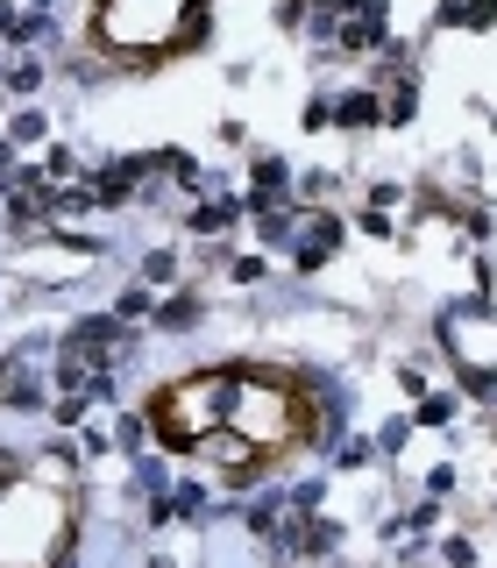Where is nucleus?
I'll list each match as a JSON object with an SVG mask.
<instances>
[{
    "mask_svg": "<svg viewBox=\"0 0 497 568\" xmlns=\"http://www.w3.org/2000/svg\"><path fill=\"white\" fill-rule=\"evenodd\" d=\"M93 36L122 57H171V50H200L214 36L206 0H100Z\"/></svg>",
    "mask_w": 497,
    "mask_h": 568,
    "instance_id": "nucleus-1",
    "label": "nucleus"
},
{
    "mask_svg": "<svg viewBox=\"0 0 497 568\" xmlns=\"http://www.w3.org/2000/svg\"><path fill=\"white\" fill-rule=\"evenodd\" d=\"M341 242H349V220H341L335 206H306V214H298V242H292V263H298V277L327 271Z\"/></svg>",
    "mask_w": 497,
    "mask_h": 568,
    "instance_id": "nucleus-2",
    "label": "nucleus"
},
{
    "mask_svg": "<svg viewBox=\"0 0 497 568\" xmlns=\"http://www.w3.org/2000/svg\"><path fill=\"white\" fill-rule=\"evenodd\" d=\"M335 128H349V136L384 128V93H376V86H349V93H335Z\"/></svg>",
    "mask_w": 497,
    "mask_h": 568,
    "instance_id": "nucleus-3",
    "label": "nucleus"
},
{
    "mask_svg": "<svg viewBox=\"0 0 497 568\" xmlns=\"http://www.w3.org/2000/svg\"><path fill=\"white\" fill-rule=\"evenodd\" d=\"M235 220H249V206H242V192H221V200H200L185 214V235H206V242H214V235H228Z\"/></svg>",
    "mask_w": 497,
    "mask_h": 568,
    "instance_id": "nucleus-4",
    "label": "nucleus"
},
{
    "mask_svg": "<svg viewBox=\"0 0 497 568\" xmlns=\"http://www.w3.org/2000/svg\"><path fill=\"white\" fill-rule=\"evenodd\" d=\"M43 79H50V65H43L36 50H8V57H0V93L29 100V93H43Z\"/></svg>",
    "mask_w": 497,
    "mask_h": 568,
    "instance_id": "nucleus-5",
    "label": "nucleus"
},
{
    "mask_svg": "<svg viewBox=\"0 0 497 568\" xmlns=\"http://www.w3.org/2000/svg\"><path fill=\"white\" fill-rule=\"evenodd\" d=\"M200 320H206V298L200 292H171V298H157V313H149L157 334H185V327H200Z\"/></svg>",
    "mask_w": 497,
    "mask_h": 568,
    "instance_id": "nucleus-6",
    "label": "nucleus"
},
{
    "mask_svg": "<svg viewBox=\"0 0 497 568\" xmlns=\"http://www.w3.org/2000/svg\"><path fill=\"white\" fill-rule=\"evenodd\" d=\"M419 122V71H398L384 86V128H413Z\"/></svg>",
    "mask_w": 497,
    "mask_h": 568,
    "instance_id": "nucleus-7",
    "label": "nucleus"
},
{
    "mask_svg": "<svg viewBox=\"0 0 497 568\" xmlns=\"http://www.w3.org/2000/svg\"><path fill=\"white\" fill-rule=\"evenodd\" d=\"M171 490V469H163V455H135V469H128V498H163Z\"/></svg>",
    "mask_w": 497,
    "mask_h": 568,
    "instance_id": "nucleus-8",
    "label": "nucleus"
},
{
    "mask_svg": "<svg viewBox=\"0 0 497 568\" xmlns=\"http://www.w3.org/2000/svg\"><path fill=\"white\" fill-rule=\"evenodd\" d=\"M0 136H8L14 149H36V143H50V114H43V107H14Z\"/></svg>",
    "mask_w": 497,
    "mask_h": 568,
    "instance_id": "nucleus-9",
    "label": "nucleus"
},
{
    "mask_svg": "<svg viewBox=\"0 0 497 568\" xmlns=\"http://www.w3.org/2000/svg\"><path fill=\"white\" fill-rule=\"evenodd\" d=\"M135 277H143L149 292H171L178 284V249H143V257H135Z\"/></svg>",
    "mask_w": 497,
    "mask_h": 568,
    "instance_id": "nucleus-10",
    "label": "nucleus"
},
{
    "mask_svg": "<svg viewBox=\"0 0 497 568\" xmlns=\"http://www.w3.org/2000/svg\"><path fill=\"white\" fill-rule=\"evenodd\" d=\"M376 462H384V455H376V433H349V441L335 447V469H341V476H355V469H376Z\"/></svg>",
    "mask_w": 497,
    "mask_h": 568,
    "instance_id": "nucleus-11",
    "label": "nucleus"
},
{
    "mask_svg": "<svg viewBox=\"0 0 497 568\" xmlns=\"http://www.w3.org/2000/svg\"><path fill=\"white\" fill-rule=\"evenodd\" d=\"M149 313H157V292H149V284L143 277H135V284H122V292H114V320H149Z\"/></svg>",
    "mask_w": 497,
    "mask_h": 568,
    "instance_id": "nucleus-12",
    "label": "nucleus"
},
{
    "mask_svg": "<svg viewBox=\"0 0 497 568\" xmlns=\"http://www.w3.org/2000/svg\"><path fill=\"white\" fill-rule=\"evenodd\" d=\"M455 412H462L455 391H427V398H413V427H448Z\"/></svg>",
    "mask_w": 497,
    "mask_h": 568,
    "instance_id": "nucleus-13",
    "label": "nucleus"
},
{
    "mask_svg": "<svg viewBox=\"0 0 497 568\" xmlns=\"http://www.w3.org/2000/svg\"><path fill=\"white\" fill-rule=\"evenodd\" d=\"M284 504H292L298 519H313V512H327V476H298L292 490H284Z\"/></svg>",
    "mask_w": 497,
    "mask_h": 568,
    "instance_id": "nucleus-14",
    "label": "nucleus"
},
{
    "mask_svg": "<svg viewBox=\"0 0 497 568\" xmlns=\"http://www.w3.org/2000/svg\"><path fill=\"white\" fill-rule=\"evenodd\" d=\"M413 412H398V420H384V427H376V455H384V462H398L405 455V447H413Z\"/></svg>",
    "mask_w": 497,
    "mask_h": 568,
    "instance_id": "nucleus-15",
    "label": "nucleus"
},
{
    "mask_svg": "<svg viewBox=\"0 0 497 568\" xmlns=\"http://www.w3.org/2000/svg\"><path fill=\"white\" fill-rule=\"evenodd\" d=\"M114 447H122V455L135 462L149 447V412H122V420H114Z\"/></svg>",
    "mask_w": 497,
    "mask_h": 568,
    "instance_id": "nucleus-16",
    "label": "nucleus"
},
{
    "mask_svg": "<svg viewBox=\"0 0 497 568\" xmlns=\"http://www.w3.org/2000/svg\"><path fill=\"white\" fill-rule=\"evenodd\" d=\"M298 128H306V136H320V128H335V93H313L306 107H298Z\"/></svg>",
    "mask_w": 497,
    "mask_h": 568,
    "instance_id": "nucleus-17",
    "label": "nucleus"
},
{
    "mask_svg": "<svg viewBox=\"0 0 497 568\" xmlns=\"http://www.w3.org/2000/svg\"><path fill=\"white\" fill-rule=\"evenodd\" d=\"M441 561H448V568H476V541H470V533H448V541H441Z\"/></svg>",
    "mask_w": 497,
    "mask_h": 568,
    "instance_id": "nucleus-18",
    "label": "nucleus"
},
{
    "mask_svg": "<svg viewBox=\"0 0 497 568\" xmlns=\"http://www.w3.org/2000/svg\"><path fill=\"white\" fill-rule=\"evenodd\" d=\"M228 277L249 292V284H263V277H270V263H263V257H228Z\"/></svg>",
    "mask_w": 497,
    "mask_h": 568,
    "instance_id": "nucleus-19",
    "label": "nucleus"
},
{
    "mask_svg": "<svg viewBox=\"0 0 497 568\" xmlns=\"http://www.w3.org/2000/svg\"><path fill=\"white\" fill-rule=\"evenodd\" d=\"M355 228H363L370 242H398V228H391V214H376V206H363V214H355Z\"/></svg>",
    "mask_w": 497,
    "mask_h": 568,
    "instance_id": "nucleus-20",
    "label": "nucleus"
},
{
    "mask_svg": "<svg viewBox=\"0 0 497 568\" xmlns=\"http://www.w3.org/2000/svg\"><path fill=\"white\" fill-rule=\"evenodd\" d=\"M398 391L405 398H427L433 384H427V363H398Z\"/></svg>",
    "mask_w": 497,
    "mask_h": 568,
    "instance_id": "nucleus-21",
    "label": "nucleus"
},
{
    "mask_svg": "<svg viewBox=\"0 0 497 568\" xmlns=\"http://www.w3.org/2000/svg\"><path fill=\"white\" fill-rule=\"evenodd\" d=\"M306 8H313V0H278V29H284V36L306 29Z\"/></svg>",
    "mask_w": 497,
    "mask_h": 568,
    "instance_id": "nucleus-22",
    "label": "nucleus"
},
{
    "mask_svg": "<svg viewBox=\"0 0 497 568\" xmlns=\"http://www.w3.org/2000/svg\"><path fill=\"white\" fill-rule=\"evenodd\" d=\"M398 200H405V185H398V178H376V185H370V206H376V214H391Z\"/></svg>",
    "mask_w": 497,
    "mask_h": 568,
    "instance_id": "nucleus-23",
    "label": "nucleus"
},
{
    "mask_svg": "<svg viewBox=\"0 0 497 568\" xmlns=\"http://www.w3.org/2000/svg\"><path fill=\"white\" fill-rule=\"evenodd\" d=\"M448 490H455V469H448V462H433V469H427V498H448Z\"/></svg>",
    "mask_w": 497,
    "mask_h": 568,
    "instance_id": "nucleus-24",
    "label": "nucleus"
},
{
    "mask_svg": "<svg viewBox=\"0 0 497 568\" xmlns=\"http://www.w3.org/2000/svg\"><path fill=\"white\" fill-rule=\"evenodd\" d=\"M108 447H114V441H108L100 427H79V455H108Z\"/></svg>",
    "mask_w": 497,
    "mask_h": 568,
    "instance_id": "nucleus-25",
    "label": "nucleus"
},
{
    "mask_svg": "<svg viewBox=\"0 0 497 568\" xmlns=\"http://www.w3.org/2000/svg\"><path fill=\"white\" fill-rule=\"evenodd\" d=\"M8 29H14V0H0V36H8Z\"/></svg>",
    "mask_w": 497,
    "mask_h": 568,
    "instance_id": "nucleus-26",
    "label": "nucleus"
},
{
    "mask_svg": "<svg viewBox=\"0 0 497 568\" xmlns=\"http://www.w3.org/2000/svg\"><path fill=\"white\" fill-rule=\"evenodd\" d=\"M22 8H36V14H57V0H22Z\"/></svg>",
    "mask_w": 497,
    "mask_h": 568,
    "instance_id": "nucleus-27",
    "label": "nucleus"
},
{
    "mask_svg": "<svg viewBox=\"0 0 497 568\" xmlns=\"http://www.w3.org/2000/svg\"><path fill=\"white\" fill-rule=\"evenodd\" d=\"M484 14H490V29H497V0H484Z\"/></svg>",
    "mask_w": 497,
    "mask_h": 568,
    "instance_id": "nucleus-28",
    "label": "nucleus"
}]
</instances>
